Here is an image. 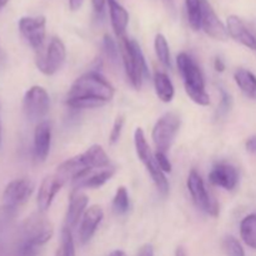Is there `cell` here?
Masks as SVG:
<instances>
[{
    "mask_svg": "<svg viewBox=\"0 0 256 256\" xmlns=\"http://www.w3.org/2000/svg\"><path fill=\"white\" fill-rule=\"evenodd\" d=\"M114 95V86L102 74L89 72L72 82L66 99H92L108 104Z\"/></svg>",
    "mask_w": 256,
    "mask_h": 256,
    "instance_id": "1",
    "label": "cell"
},
{
    "mask_svg": "<svg viewBox=\"0 0 256 256\" xmlns=\"http://www.w3.org/2000/svg\"><path fill=\"white\" fill-rule=\"evenodd\" d=\"M176 65L184 80V88L188 96L195 104L208 106L210 104V96L205 92L204 75L196 62L186 52H180L176 58Z\"/></svg>",
    "mask_w": 256,
    "mask_h": 256,
    "instance_id": "2",
    "label": "cell"
},
{
    "mask_svg": "<svg viewBox=\"0 0 256 256\" xmlns=\"http://www.w3.org/2000/svg\"><path fill=\"white\" fill-rule=\"evenodd\" d=\"M120 42H122L120 54H122V60L128 79L135 89H142L144 79L149 78L150 75L142 48L138 44V42L126 36L122 38Z\"/></svg>",
    "mask_w": 256,
    "mask_h": 256,
    "instance_id": "3",
    "label": "cell"
},
{
    "mask_svg": "<svg viewBox=\"0 0 256 256\" xmlns=\"http://www.w3.org/2000/svg\"><path fill=\"white\" fill-rule=\"evenodd\" d=\"M134 145L138 158H139L140 162L144 164V166L146 168L148 172H149L150 176H152L158 192H159L162 196H166L168 192H169V182H168L166 176H165V172H162L159 168V165H158L154 154H152V149H150V145L148 144L144 130H142V128H136V129H135Z\"/></svg>",
    "mask_w": 256,
    "mask_h": 256,
    "instance_id": "4",
    "label": "cell"
},
{
    "mask_svg": "<svg viewBox=\"0 0 256 256\" xmlns=\"http://www.w3.org/2000/svg\"><path fill=\"white\" fill-rule=\"evenodd\" d=\"M66 59V49L62 39L54 36L50 39L49 44L36 52L35 65L40 72L44 75H54L59 72Z\"/></svg>",
    "mask_w": 256,
    "mask_h": 256,
    "instance_id": "5",
    "label": "cell"
},
{
    "mask_svg": "<svg viewBox=\"0 0 256 256\" xmlns=\"http://www.w3.org/2000/svg\"><path fill=\"white\" fill-rule=\"evenodd\" d=\"M182 119L176 112H166L156 122L152 132V139L156 146V152L166 154L172 148L178 132H179Z\"/></svg>",
    "mask_w": 256,
    "mask_h": 256,
    "instance_id": "6",
    "label": "cell"
},
{
    "mask_svg": "<svg viewBox=\"0 0 256 256\" xmlns=\"http://www.w3.org/2000/svg\"><path fill=\"white\" fill-rule=\"evenodd\" d=\"M54 234V226L44 212H35L25 219L22 226V240L29 242L42 248L46 244Z\"/></svg>",
    "mask_w": 256,
    "mask_h": 256,
    "instance_id": "7",
    "label": "cell"
},
{
    "mask_svg": "<svg viewBox=\"0 0 256 256\" xmlns=\"http://www.w3.org/2000/svg\"><path fill=\"white\" fill-rule=\"evenodd\" d=\"M186 186L190 195H192V202L202 212H206L208 215L214 218L219 215V205H218L216 200L210 196L202 175L195 169H192L188 176Z\"/></svg>",
    "mask_w": 256,
    "mask_h": 256,
    "instance_id": "8",
    "label": "cell"
},
{
    "mask_svg": "<svg viewBox=\"0 0 256 256\" xmlns=\"http://www.w3.org/2000/svg\"><path fill=\"white\" fill-rule=\"evenodd\" d=\"M50 108V96L39 85L30 88L22 99V112L30 122H42Z\"/></svg>",
    "mask_w": 256,
    "mask_h": 256,
    "instance_id": "9",
    "label": "cell"
},
{
    "mask_svg": "<svg viewBox=\"0 0 256 256\" xmlns=\"http://www.w3.org/2000/svg\"><path fill=\"white\" fill-rule=\"evenodd\" d=\"M18 28L22 36L35 52H40L44 48L46 38V18L44 15L20 18Z\"/></svg>",
    "mask_w": 256,
    "mask_h": 256,
    "instance_id": "10",
    "label": "cell"
},
{
    "mask_svg": "<svg viewBox=\"0 0 256 256\" xmlns=\"http://www.w3.org/2000/svg\"><path fill=\"white\" fill-rule=\"evenodd\" d=\"M35 189L34 182L28 178L14 179L5 186L2 192V205L9 210H15L24 205Z\"/></svg>",
    "mask_w": 256,
    "mask_h": 256,
    "instance_id": "11",
    "label": "cell"
},
{
    "mask_svg": "<svg viewBox=\"0 0 256 256\" xmlns=\"http://www.w3.org/2000/svg\"><path fill=\"white\" fill-rule=\"evenodd\" d=\"M92 172L89 166L85 162L82 155H76L74 158H70V159L65 160L64 162L59 165L56 168V175L58 179L62 182V184H66L68 182H74V184L76 182H79L82 178H84L88 172Z\"/></svg>",
    "mask_w": 256,
    "mask_h": 256,
    "instance_id": "12",
    "label": "cell"
},
{
    "mask_svg": "<svg viewBox=\"0 0 256 256\" xmlns=\"http://www.w3.org/2000/svg\"><path fill=\"white\" fill-rule=\"evenodd\" d=\"M202 29L204 30L208 36L212 38L215 40H226L229 38L226 25L219 19L215 10L212 9V4L208 0H204L202 5Z\"/></svg>",
    "mask_w": 256,
    "mask_h": 256,
    "instance_id": "13",
    "label": "cell"
},
{
    "mask_svg": "<svg viewBox=\"0 0 256 256\" xmlns=\"http://www.w3.org/2000/svg\"><path fill=\"white\" fill-rule=\"evenodd\" d=\"M209 182L215 186L232 192L239 184V172L232 165L226 164V162H220V164L215 165L210 172Z\"/></svg>",
    "mask_w": 256,
    "mask_h": 256,
    "instance_id": "14",
    "label": "cell"
},
{
    "mask_svg": "<svg viewBox=\"0 0 256 256\" xmlns=\"http://www.w3.org/2000/svg\"><path fill=\"white\" fill-rule=\"evenodd\" d=\"M64 186L62 182L56 178V175H46L40 184L39 190L36 194V205L40 212H46L52 206L55 196L60 189Z\"/></svg>",
    "mask_w": 256,
    "mask_h": 256,
    "instance_id": "15",
    "label": "cell"
},
{
    "mask_svg": "<svg viewBox=\"0 0 256 256\" xmlns=\"http://www.w3.org/2000/svg\"><path fill=\"white\" fill-rule=\"evenodd\" d=\"M226 29L229 36L244 46L256 52V35L249 29L244 20L238 15H230L226 20Z\"/></svg>",
    "mask_w": 256,
    "mask_h": 256,
    "instance_id": "16",
    "label": "cell"
},
{
    "mask_svg": "<svg viewBox=\"0 0 256 256\" xmlns=\"http://www.w3.org/2000/svg\"><path fill=\"white\" fill-rule=\"evenodd\" d=\"M52 145V125L48 120L38 122L34 130V142L32 152L36 162H42L46 160Z\"/></svg>",
    "mask_w": 256,
    "mask_h": 256,
    "instance_id": "17",
    "label": "cell"
},
{
    "mask_svg": "<svg viewBox=\"0 0 256 256\" xmlns=\"http://www.w3.org/2000/svg\"><path fill=\"white\" fill-rule=\"evenodd\" d=\"M89 204V198L85 192L79 189H74L69 196V205H68L66 215H65V228L72 230L82 220L85 210Z\"/></svg>",
    "mask_w": 256,
    "mask_h": 256,
    "instance_id": "18",
    "label": "cell"
},
{
    "mask_svg": "<svg viewBox=\"0 0 256 256\" xmlns=\"http://www.w3.org/2000/svg\"><path fill=\"white\" fill-rule=\"evenodd\" d=\"M104 218V212L99 205H92L85 210L79 225V240L82 245L90 242L98 226Z\"/></svg>",
    "mask_w": 256,
    "mask_h": 256,
    "instance_id": "19",
    "label": "cell"
},
{
    "mask_svg": "<svg viewBox=\"0 0 256 256\" xmlns=\"http://www.w3.org/2000/svg\"><path fill=\"white\" fill-rule=\"evenodd\" d=\"M109 5L110 22H112V30L119 39L125 36L128 24H129V12L122 6L118 0H106Z\"/></svg>",
    "mask_w": 256,
    "mask_h": 256,
    "instance_id": "20",
    "label": "cell"
},
{
    "mask_svg": "<svg viewBox=\"0 0 256 256\" xmlns=\"http://www.w3.org/2000/svg\"><path fill=\"white\" fill-rule=\"evenodd\" d=\"M115 172L116 170H115L114 166L98 170V172L92 170L84 178H82L79 182H75V189H82V188H86V189H99V188L106 184L114 176Z\"/></svg>",
    "mask_w": 256,
    "mask_h": 256,
    "instance_id": "21",
    "label": "cell"
},
{
    "mask_svg": "<svg viewBox=\"0 0 256 256\" xmlns=\"http://www.w3.org/2000/svg\"><path fill=\"white\" fill-rule=\"evenodd\" d=\"M82 155L86 165L92 170H102L110 168L109 155L100 145H92Z\"/></svg>",
    "mask_w": 256,
    "mask_h": 256,
    "instance_id": "22",
    "label": "cell"
},
{
    "mask_svg": "<svg viewBox=\"0 0 256 256\" xmlns=\"http://www.w3.org/2000/svg\"><path fill=\"white\" fill-rule=\"evenodd\" d=\"M154 88L158 98L162 102H170L174 99L175 88L170 78L162 72H155L154 74Z\"/></svg>",
    "mask_w": 256,
    "mask_h": 256,
    "instance_id": "23",
    "label": "cell"
},
{
    "mask_svg": "<svg viewBox=\"0 0 256 256\" xmlns=\"http://www.w3.org/2000/svg\"><path fill=\"white\" fill-rule=\"evenodd\" d=\"M234 80L239 89L250 99L256 100V75L248 69H238Z\"/></svg>",
    "mask_w": 256,
    "mask_h": 256,
    "instance_id": "24",
    "label": "cell"
},
{
    "mask_svg": "<svg viewBox=\"0 0 256 256\" xmlns=\"http://www.w3.org/2000/svg\"><path fill=\"white\" fill-rule=\"evenodd\" d=\"M202 5H204V0H185L188 22L195 32L202 29Z\"/></svg>",
    "mask_w": 256,
    "mask_h": 256,
    "instance_id": "25",
    "label": "cell"
},
{
    "mask_svg": "<svg viewBox=\"0 0 256 256\" xmlns=\"http://www.w3.org/2000/svg\"><path fill=\"white\" fill-rule=\"evenodd\" d=\"M240 236L248 246L256 250V214L248 215L242 220Z\"/></svg>",
    "mask_w": 256,
    "mask_h": 256,
    "instance_id": "26",
    "label": "cell"
},
{
    "mask_svg": "<svg viewBox=\"0 0 256 256\" xmlns=\"http://www.w3.org/2000/svg\"><path fill=\"white\" fill-rule=\"evenodd\" d=\"M154 49L156 58L159 62L164 65L165 68H172V58H170V49L169 42H168L166 38L162 34H156L154 39Z\"/></svg>",
    "mask_w": 256,
    "mask_h": 256,
    "instance_id": "27",
    "label": "cell"
},
{
    "mask_svg": "<svg viewBox=\"0 0 256 256\" xmlns=\"http://www.w3.org/2000/svg\"><path fill=\"white\" fill-rule=\"evenodd\" d=\"M112 209L114 214L116 215H124L129 212L130 209V199L129 192L125 186H119L116 189V192L112 199Z\"/></svg>",
    "mask_w": 256,
    "mask_h": 256,
    "instance_id": "28",
    "label": "cell"
},
{
    "mask_svg": "<svg viewBox=\"0 0 256 256\" xmlns=\"http://www.w3.org/2000/svg\"><path fill=\"white\" fill-rule=\"evenodd\" d=\"M55 256H75V244L72 239V230L68 228H62V244L58 249Z\"/></svg>",
    "mask_w": 256,
    "mask_h": 256,
    "instance_id": "29",
    "label": "cell"
},
{
    "mask_svg": "<svg viewBox=\"0 0 256 256\" xmlns=\"http://www.w3.org/2000/svg\"><path fill=\"white\" fill-rule=\"evenodd\" d=\"M102 50H104L105 56L108 58V60L110 62V64L112 65H118L119 64V56L120 54V49L118 48L116 42L115 40L112 39L110 35H105L104 39H102Z\"/></svg>",
    "mask_w": 256,
    "mask_h": 256,
    "instance_id": "30",
    "label": "cell"
},
{
    "mask_svg": "<svg viewBox=\"0 0 256 256\" xmlns=\"http://www.w3.org/2000/svg\"><path fill=\"white\" fill-rule=\"evenodd\" d=\"M222 249L228 256H245V252L242 244L234 236L225 238L224 242H222Z\"/></svg>",
    "mask_w": 256,
    "mask_h": 256,
    "instance_id": "31",
    "label": "cell"
},
{
    "mask_svg": "<svg viewBox=\"0 0 256 256\" xmlns=\"http://www.w3.org/2000/svg\"><path fill=\"white\" fill-rule=\"evenodd\" d=\"M66 105L72 109H96L104 106L105 102L92 99H66Z\"/></svg>",
    "mask_w": 256,
    "mask_h": 256,
    "instance_id": "32",
    "label": "cell"
},
{
    "mask_svg": "<svg viewBox=\"0 0 256 256\" xmlns=\"http://www.w3.org/2000/svg\"><path fill=\"white\" fill-rule=\"evenodd\" d=\"M125 124V119L122 115H118L116 119L114 120V125H112V129L110 132V136H109V142L110 144H116L120 139V135H122V128H124Z\"/></svg>",
    "mask_w": 256,
    "mask_h": 256,
    "instance_id": "33",
    "label": "cell"
},
{
    "mask_svg": "<svg viewBox=\"0 0 256 256\" xmlns=\"http://www.w3.org/2000/svg\"><path fill=\"white\" fill-rule=\"evenodd\" d=\"M39 246L32 244L29 242H25V240H22L18 246L16 250V256H38L39 254Z\"/></svg>",
    "mask_w": 256,
    "mask_h": 256,
    "instance_id": "34",
    "label": "cell"
},
{
    "mask_svg": "<svg viewBox=\"0 0 256 256\" xmlns=\"http://www.w3.org/2000/svg\"><path fill=\"white\" fill-rule=\"evenodd\" d=\"M220 94H222V100H220L219 108H218V116H224L229 112L230 108H232V96L228 92H225L222 88H220Z\"/></svg>",
    "mask_w": 256,
    "mask_h": 256,
    "instance_id": "35",
    "label": "cell"
},
{
    "mask_svg": "<svg viewBox=\"0 0 256 256\" xmlns=\"http://www.w3.org/2000/svg\"><path fill=\"white\" fill-rule=\"evenodd\" d=\"M154 156H155V160H156L158 165H159V168L162 170V172H172V162H170V160L168 159V156L165 152H155Z\"/></svg>",
    "mask_w": 256,
    "mask_h": 256,
    "instance_id": "36",
    "label": "cell"
},
{
    "mask_svg": "<svg viewBox=\"0 0 256 256\" xmlns=\"http://www.w3.org/2000/svg\"><path fill=\"white\" fill-rule=\"evenodd\" d=\"M138 256H154V248L152 244H145L142 245L139 249Z\"/></svg>",
    "mask_w": 256,
    "mask_h": 256,
    "instance_id": "37",
    "label": "cell"
},
{
    "mask_svg": "<svg viewBox=\"0 0 256 256\" xmlns=\"http://www.w3.org/2000/svg\"><path fill=\"white\" fill-rule=\"evenodd\" d=\"M92 8H94L96 14H102V12H104L106 0H92Z\"/></svg>",
    "mask_w": 256,
    "mask_h": 256,
    "instance_id": "38",
    "label": "cell"
},
{
    "mask_svg": "<svg viewBox=\"0 0 256 256\" xmlns=\"http://www.w3.org/2000/svg\"><path fill=\"white\" fill-rule=\"evenodd\" d=\"M245 148H246L248 152H252V154H256V135L249 138V139L246 140V142H245Z\"/></svg>",
    "mask_w": 256,
    "mask_h": 256,
    "instance_id": "39",
    "label": "cell"
},
{
    "mask_svg": "<svg viewBox=\"0 0 256 256\" xmlns=\"http://www.w3.org/2000/svg\"><path fill=\"white\" fill-rule=\"evenodd\" d=\"M84 4V0H69V8L72 12H78Z\"/></svg>",
    "mask_w": 256,
    "mask_h": 256,
    "instance_id": "40",
    "label": "cell"
},
{
    "mask_svg": "<svg viewBox=\"0 0 256 256\" xmlns=\"http://www.w3.org/2000/svg\"><path fill=\"white\" fill-rule=\"evenodd\" d=\"M214 69L218 72H222L225 70V62H222V58H215L214 60Z\"/></svg>",
    "mask_w": 256,
    "mask_h": 256,
    "instance_id": "41",
    "label": "cell"
},
{
    "mask_svg": "<svg viewBox=\"0 0 256 256\" xmlns=\"http://www.w3.org/2000/svg\"><path fill=\"white\" fill-rule=\"evenodd\" d=\"M162 2L165 4L166 9L169 10L172 14H175V4H174V0H162Z\"/></svg>",
    "mask_w": 256,
    "mask_h": 256,
    "instance_id": "42",
    "label": "cell"
},
{
    "mask_svg": "<svg viewBox=\"0 0 256 256\" xmlns=\"http://www.w3.org/2000/svg\"><path fill=\"white\" fill-rule=\"evenodd\" d=\"M175 256H188L186 250H185L184 246H178L176 250H175Z\"/></svg>",
    "mask_w": 256,
    "mask_h": 256,
    "instance_id": "43",
    "label": "cell"
},
{
    "mask_svg": "<svg viewBox=\"0 0 256 256\" xmlns=\"http://www.w3.org/2000/svg\"><path fill=\"white\" fill-rule=\"evenodd\" d=\"M109 256H128L126 252H122V250H114L109 254Z\"/></svg>",
    "mask_w": 256,
    "mask_h": 256,
    "instance_id": "44",
    "label": "cell"
},
{
    "mask_svg": "<svg viewBox=\"0 0 256 256\" xmlns=\"http://www.w3.org/2000/svg\"><path fill=\"white\" fill-rule=\"evenodd\" d=\"M2 108V105H0ZM2 119H0V146H2Z\"/></svg>",
    "mask_w": 256,
    "mask_h": 256,
    "instance_id": "45",
    "label": "cell"
},
{
    "mask_svg": "<svg viewBox=\"0 0 256 256\" xmlns=\"http://www.w3.org/2000/svg\"><path fill=\"white\" fill-rule=\"evenodd\" d=\"M8 2H9V0H0V9H2V6H5V5L8 4Z\"/></svg>",
    "mask_w": 256,
    "mask_h": 256,
    "instance_id": "46",
    "label": "cell"
}]
</instances>
